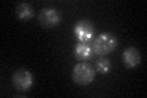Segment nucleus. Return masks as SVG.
<instances>
[{
  "instance_id": "nucleus-6",
  "label": "nucleus",
  "mask_w": 147,
  "mask_h": 98,
  "mask_svg": "<svg viewBox=\"0 0 147 98\" xmlns=\"http://www.w3.org/2000/svg\"><path fill=\"white\" fill-rule=\"evenodd\" d=\"M123 62L127 69H135L141 63V54L134 47H127L123 52Z\"/></svg>"
},
{
  "instance_id": "nucleus-4",
  "label": "nucleus",
  "mask_w": 147,
  "mask_h": 98,
  "mask_svg": "<svg viewBox=\"0 0 147 98\" xmlns=\"http://www.w3.org/2000/svg\"><path fill=\"white\" fill-rule=\"evenodd\" d=\"M94 33H96L94 26L87 20L77 21L75 27H74V34L79 39V42H88L90 43L93 39Z\"/></svg>"
},
{
  "instance_id": "nucleus-3",
  "label": "nucleus",
  "mask_w": 147,
  "mask_h": 98,
  "mask_svg": "<svg viewBox=\"0 0 147 98\" xmlns=\"http://www.w3.org/2000/svg\"><path fill=\"white\" fill-rule=\"evenodd\" d=\"M33 75L25 69H20L12 75V85L17 91L26 92L33 86Z\"/></svg>"
},
{
  "instance_id": "nucleus-9",
  "label": "nucleus",
  "mask_w": 147,
  "mask_h": 98,
  "mask_svg": "<svg viewBox=\"0 0 147 98\" xmlns=\"http://www.w3.org/2000/svg\"><path fill=\"white\" fill-rule=\"evenodd\" d=\"M96 69H97V71L99 74H103V75H105V74H108L110 71V60L104 58V57H99V59L96 60V64H94Z\"/></svg>"
},
{
  "instance_id": "nucleus-8",
  "label": "nucleus",
  "mask_w": 147,
  "mask_h": 98,
  "mask_svg": "<svg viewBox=\"0 0 147 98\" xmlns=\"http://www.w3.org/2000/svg\"><path fill=\"white\" fill-rule=\"evenodd\" d=\"M15 12H16V16L22 21H30L33 17V9L27 3L18 4L15 9Z\"/></svg>"
},
{
  "instance_id": "nucleus-2",
  "label": "nucleus",
  "mask_w": 147,
  "mask_h": 98,
  "mask_svg": "<svg viewBox=\"0 0 147 98\" xmlns=\"http://www.w3.org/2000/svg\"><path fill=\"white\" fill-rule=\"evenodd\" d=\"M96 70L88 63H79L72 69V80L77 85L86 86L93 82Z\"/></svg>"
},
{
  "instance_id": "nucleus-7",
  "label": "nucleus",
  "mask_w": 147,
  "mask_h": 98,
  "mask_svg": "<svg viewBox=\"0 0 147 98\" xmlns=\"http://www.w3.org/2000/svg\"><path fill=\"white\" fill-rule=\"evenodd\" d=\"M92 44L88 42H77L74 47V55L79 60H87L92 57Z\"/></svg>"
},
{
  "instance_id": "nucleus-5",
  "label": "nucleus",
  "mask_w": 147,
  "mask_h": 98,
  "mask_svg": "<svg viewBox=\"0 0 147 98\" xmlns=\"http://www.w3.org/2000/svg\"><path fill=\"white\" fill-rule=\"evenodd\" d=\"M39 23L43 27L47 28H52V27H57L59 23L61 22V16L60 14L57 11L54 7H44L38 15Z\"/></svg>"
},
{
  "instance_id": "nucleus-1",
  "label": "nucleus",
  "mask_w": 147,
  "mask_h": 98,
  "mask_svg": "<svg viewBox=\"0 0 147 98\" xmlns=\"http://www.w3.org/2000/svg\"><path fill=\"white\" fill-rule=\"evenodd\" d=\"M118 47V39L117 37L105 32L100 33L98 37H96L92 43V53L97 57H105L110 53H113Z\"/></svg>"
}]
</instances>
